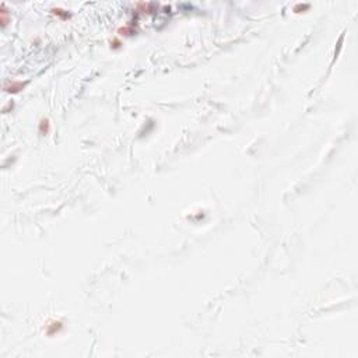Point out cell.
Wrapping results in <instances>:
<instances>
[{
	"label": "cell",
	"mask_w": 358,
	"mask_h": 358,
	"mask_svg": "<svg viewBox=\"0 0 358 358\" xmlns=\"http://www.w3.org/2000/svg\"><path fill=\"white\" fill-rule=\"evenodd\" d=\"M39 127H41V132L46 134V133L49 132V120H48V119H42V120H41V123H39Z\"/></svg>",
	"instance_id": "6da1fadb"
}]
</instances>
